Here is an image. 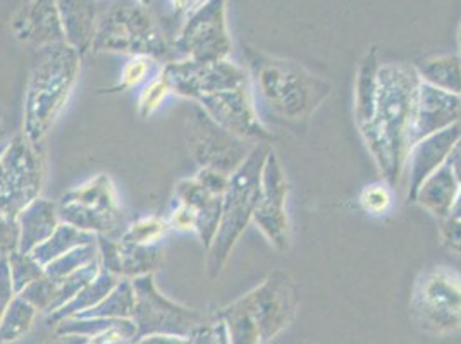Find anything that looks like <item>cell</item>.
<instances>
[{
    "label": "cell",
    "mask_w": 461,
    "mask_h": 344,
    "mask_svg": "<svg viewBox=\"0 0 461 344\" xmlns=\"http://www.w3.org/2000/svg\"><path fill=\"white\" fill-rule=\"evenodd\" d=\"M255 77L270 109L293 122L308 121L329 95V85L312 77L293 60L264 59L255 62Z\"/></svg>",
    "instance_id": "obj_1"
},
{
    "label": "cell",
    "mask_w": 461,
    "mask_h": 344,
    "mask_svg": "<svg viewBox=\"0 0 461 344\" xmlns=\"http://www.w3.org/2000/svg\"><path fill=\"white\" fill-rule=\"evenodd\" d=\"M270 150L266 147L255 149L249 158L232 172L228 183V190L224 195V211L221 230L213 238L209 270L212 276L219 274L222 264L228 258V253L232 249L236 238L245 230L249 219L253 215L262 185V167L267 160Z\"/></svg>",
    "instance_id": "obj_2"
},
{
    "label": "cell",
    "mask_w": 461,
    "mask_h": 344,
    "mask_svg": "<svg viewBox=\"0 0 461 344\" xmlns=\"http://www.w3.org/2000/svg\"><path fill=\"white\" fill-rule=\"evenodd\" d=\"M411 313L423 330L453 332L461 327V276L438 268L420 277L411 298Z\"/></svg>",
    "instance_id": "obj_3"
},
{
    "label": "cell",
    "mask_w": 461,
    "mask_h": 344,
    "mask_svg": "<svg viewBox=\"0 0 461 344\" xmlns=\"http://www.w3.org/2000/svg\"><path fill=\"white\" fill-rule=\"evenodd\" d=\"M236 306L257 327L260 339L267 341L293 319L296 312V291L286 276L276 272L264 286L257 287Z\"/></svg>",
    "instance_id": "obj_4"
},
{
    "label": "cell",
    "mask_w": 461,
    "mask_h": 344,
    "mask_svg": "<svg viewBox=\"0 0 461 344\" xmlns=\"http://www.w3.org/2000/svg\"><path fill=\"white\" fill-rule=\"evenodd\" d=\"M288 195V183L274 152L267 155L262 172L260 196L253 217L262 231L269 236L277 249H288V217L285 213V202Z\"/></svg>",
    "instance_id": "obj_5"
},
{
    "label": "cell",
    "mask_w": 461,
    "mask_h": 344,
    "mask_svg": "<svg viewBox=\"0 0 461 344\" xmlns=\"http://www.w3.org/2000/svg\"><path fill=\"white\" fill-rule=\"evenodd\" d=\"M193 147L196 149V160H200L207 169L221 172V174H232L236 166L243 164L245 150L240 141L226 130L217 128L205 114L198 115L196 131L193 138Z\"/></svg>",
    "instance_id": "obj_6"
},
{
    "label": "cell",
    "mask_w": 461,
    "mask_h": 344,
    "mask_svg": "<svg viewBox=\"0 0 461 344\" xmlns=\"http://www.w3.org/2000/svg\"><path fill=\"white\" fill-rule=\"evenodd\" d=\"M224 30L222 20V7L221 4H215V7H207L202 11L192 23L188 24V30L185 32L186 50L196 58L217 59L224 56L230 50V41L226 39V33L209 35Z\"/></svg>",
    "instance_id": "obj_7"
},
{
    "label": "cell",
    "mask_w": 461,
    "mask_h": 344,
    "mask_svg": "<svg viewBox=\"0 0 461 344\" xmlns=\"http://www.w3.org/2000/svg\"><path fill=\"white\" fill-rule=\"evenodd\" d=\"M33 319V308L24 300H16L7 308L4 324L0 325V339L2 341H14L23 332L28 330Z\"/></svg>",
    "instance_id": "obj_8"
},
{
    "label": "cell",
    "mask_w": 461,
    "mask_h": 344,
    "mask_svg": "<svg viewBox=\"0 0 461 344\" xmlns=\"http://www.w3.org/2000/svg\"><path fill=\"white\" fill-rule=\"evenodd\" d=\"M360 202L366 212L384 213L391 207V193L381 185H372L362 193Z\"/></svg>",
    "instance_id": "obj_9"
},
{
    "label": "cell",
    "mask_w": 461,
    "mask_h": 344,
    "mask_svg": "<svg viewBox=\"0 0 461 344\" xmlns=\"http://www.w3.org/2000/svg\"><path fill=\"white\" fill-rule=\"evenodd\" d=\"M9 294H11L9 274H7L5 262H2V264H0V315H2V312H4V306L9 303Z\"/></svg>",
    "instance_id": "obj_10"
},
{
    "label": "cell",
    "mask_w": 461,
    "mask_h": 344,
    "mask_svg": "<svg viewBox=\"0 0 461 344\" xmlns=\"http://www.w3.org/2000/svg\"><path fill=\"white\" fill-rule=\"evenodd\" d=\"M69 341H71V338H69V339H62V341H58V343H50V344H69ZM75 344H77V341ZM79 344H81V343H79Z\"/></svg>",
    "instance_id": "obj_11"
},
{
    "label": "cell",
    "mask_w": 461,
    "mask_h": 344,
    "mask_svg": "<svg viewBox=\"0 0 461 344\" xmlns=\"http://www.w3.org/2000/svg\"><path fill=\"white\" fill-rule=\"evenodd\" d=\"M0 343H2V339H0Z\"/></svg>",
    "instance_id": "obj_12"
}]
</instances>
